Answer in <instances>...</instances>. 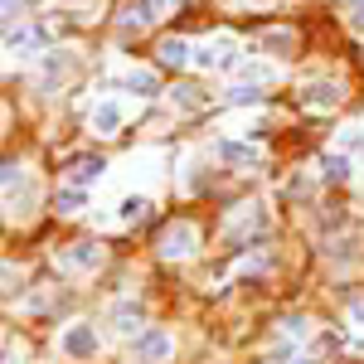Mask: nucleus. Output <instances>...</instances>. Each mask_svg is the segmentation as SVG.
Listing matches in <instances>:
<instances>
[{
    "label": "nucleus",
    "instance_id": "nucleus-8",
    "mask_svg": "<svg viewBox=\"0 0 364 364\" xmlns=\"http://www.w3.org/2000/svg\"><path fill=\"white\" fill-rule=\"evenodd\" d=\"M161 63H166V68H185V63H195V49H190L185 39H166V44H161Z\"/></svg>",
    "mask_w": 364,
    "mask_h": 364
},
{
    "label": "nucleus",
    "instance_id": "nucleus-19",
    "mask_svg": "<svg viewBox=\"0 0 364 364\" xmlns=\"http://www.w3.org/2000/svg\"><path fill=\"white\" fill-rule=\"evenodd\" d=\"M25 15V0H5V25H15Z\"/></svg>",
    "mask_w": 364,
    "mask_h": 364
},
{
    "label": "nucleus",
    "instance_id": "nucleus-17",
    "mask_svg": "<svg viewBox=\"0 0 364 364\" xmlns=\"http://www.w3.org/2000/svg\"><path fill=\"white\" fill-rule=\"evenodd\" d=\"M136 326H141V311H132V306H122V311H117V331H127V336H132Z\"/></svg>",
    "mask_w": 364,
    "mask_h": 364
},
{
    "label": "nucleus",
    "instance_id": "nucleus-13",
    "mask_svg": "<svg viewBox=\"0 0 364 364\" xmlns=\"http://www.w3.org/2000/svg\"><path fill=\"white\" fill-rule=\"evenodd\" d=\"M102 170H107L102 161H92V156H87V161H78V166H73V185H92Z\"/></svg>",
    "mask_w": 364,
    "mask_h": 364
},
{
    "label": "nucleus",
    "instance_id": "nucleus-16",
    "mask_svg": "<svg viewBox=\"0 0 364 364\" xmlns=\"http://www.w3.org/2000/svg\"><path fill=\"white\" fill-rule=\"evenodd\" d=\"M326 180H350V161L345 156H326Z\"/></svg>",
    "mask_w": 364,
    "mask_h": 364
},
{
    "label": "nucleus",
    "instance_id": "nucleus-5",
    "mask_svg": "<svg viewBox=\"0 0 364 364\" xmlns=\"http://www.w3.org/2000/svg\"><path fill=\"white\" fill-rule=\"evenodd\" d=\"M195 63H199V68H224V63H233V58H228V39H209V44H199Z\"/></svg>",
    "mask_w": 364,
    "mask_h": 364
},
{
    "label": "nucleus",
    "instance_id": "nucleus-22",
    "mask_svg": "<svg viewBox=\"0 0 364 364\" xmlns=\"http://www.w3.org/2000/svg\"><path fill=\"white\" fill-rule=\"evenodd\" d=\"M350 321H355V326H360V331H364V301H360V306H355V311H350Z\"/></svg>",
    "mask_w": 364,
    "mask_h": 364
},
{
    "label": "nucleus",
    "instance_id": "nucleus-6",
    "mask_svg": "<svg viewBox=\"0 0 364 364\" xmlns=\"http://www.w3.org/2000/svg\"><path fill=\"white\" fill-rule=\"evenodd\" d=\"M214 156L228 161V166H252L257 161V151L252 146H238V141H214Z\"/></svg>",
    "mask_w": 364,
    "mask_h": 364
},
{
    "label": "nucleus",
    "instance_id": "nucleus-10",
    "mask_svg": "<svg viewBox=\"0 0 364 364\" xmlns=\"http://www.w3.org/2000/svg\"><path fill=\"white\" fill-rule=\"evenodd\" d=\"M44 44V34L39 29H10V39H5V49L10 54H29V49H39Z\"/></svg>",
    "mask_w": 364,
    "mask_h": 364
},
{
    "label": "nucleus",
    "instance_id": "nucleus-4",
    "mask_svg": "<svg viewBox=\"0 0 364 364\" xmlns=\"http://www.w3.org/2000/svg\"><path fill=\"white\" fill-rule=\"evenodd\" d=\"M122 122H127V107H122V102H97V107H92V132H97V136H117Z\"/></svg>",
    "mask_w": 364,
    "mask_h": 364
},
{
    "label": "nucleus",
    "instance_id": "nucleus-20",
    "mask_svg": "<svg viewBox=\"0 0 364 364\" xmlns=\"http://www.w3.org/2000/svg\"><path fill=\"white\" fill-rule=\"evenodd\" d=\"M345 146H350V151H364V132H360V127L345 132Z\"/></svg>",
    "mask_w": 364,
    "mask_h": 364
},
{
    "label": "nucleus",
    "instance_id": "nucleus-23",
    "mask_svg": "<svg viewBox=\"0 0 364 364\" xmlns=\"http://www.w3.org/2000/svg\"><path fill=\"white\" fill-rule=\"evenodd\" d=\"M296 364H311V360H296Z\"/></svg>",
    "mask_w": 364,
    "mask_h": 364
},
{
    "label": "nucleus",
    "instance_id": "nucleus-9",
    "mask_svg": "<svg viewBox=\"0 0 364 364\" xmlns=\"http://www.w3.org/2000/svg\"><path fill=\"white\" fill-rule=\"evenodd\" d=\"M97 257H102L97 243H73V248L63 252V262H68V267H97Z\"/></svg>",
    "mask_w": 364,
    "mask_h": 364
},
{
    "label": "nucleus",
    "instance_id": "nucleus-21",
    "mask_svg": "<svg viewBox=\"0 0 364 364\" xmlns=\"http://www.w3.org/2000/svg\"><path fill=\"white\" fill-rule=\"evenodd\" d=\"M350 25L364 29V0H355V5H350Z\"/></svg>",
    "mask_w": 364,
    "mask_h": 364
},
{
    "label": "nucleus",
    "instance_id": "nucleus-12",
    "mask_svg": "<svg viewBox=\"0 0 364 364\" xmlns=\"http://www.w3.org/2000/svg\"><path fill=\"white\" fill-rule=\"evenodd\" d=\"M306 102H311V107H336V102H340V87L336 83H311L306 87Z\"/></svg>",
    "mask_w": 364,
    "mask_h": 364
},
{
    "label": "nucleus",
    "instance_id": "nucleus-1",
    "mask_svg": "<svg viewBox=\"0 0 364 364\" xmlns=\"http://www.w3.org/2000/svg\"><path fill=\"white\" fill-rule=\"evenodd\" d=\"M58 350H63L68 360H92V355H97V326H87V321L68 326V331L58 336Z\"/></svg>",
    "mask_w": 364,
    "mask_h": 364
},
{
    "label": "nucleus",
    "instance_id": "nucleus-7",
    "mask_svg": "<svg viewBox=\"0 0 364 364\" xmlns=\"http://www.w3.org/2000/svg\"><path fill=\"white\" fill-rule=\"evenodd\" d=\"M166 5H170V0H136V5L127 10V20H122V25H127V29L151 25V20H156V10H166Z\"/></svg>",
    "mask_w": 364,
    "mask_h": 364
},
{
    "label": "nucleus",
    "instance_id": "nucleus-11",
    "mask_svg": "<svg viewBox=\"0 0 364 364\" xmlns=\"http://www.w3.org/2000/svg\"><path fill=\"white\" fill-rule=\"evenodd\" d=\"M122 87H127V92H136V97H151V92H156V73H146V68H132V73L122 78Z\"/></svg>",
    "mask_w": 364,
    "mask_h": 364
},
{
    "label": "nucleus",
    "instance_id": "nucleus-15",
    "mask_svg": "<svg viewBox=\"0 0 364 364\" xmlns=\"http://www.w3.org/2000/svg\"><path fill=\"white\" fill-rule=\"evenodd\" d=\"M87 199H83V190L73 185V190H58V214H78Z\"/></svg>",
    "mask_w": 364,
    "mask_h": 364
},
{
    "label": "nucleus",
    "instance_id": "nucleus-3",
    "mask_svg": "<svg viewBox=\"0 0 364 364\" xmlns=\"http://www.w3.org/2000/svg\"><path fill=\"white\" fill-rule=\"evenodd\" d=\"M175 355V340L166 336V331H141L136 336V360L141 364H161Z\"/></svg>",
    "mask_w": 364,
    "mask_h": 364
},
{
    "label": "nucleus",
    "instance_id": "nucleus-14",
    "mask_svg": "<svg viewBox=\"0 0 364 364\" xmlns=\"http://www.w3.org/2000/svg\"><path fill=\"white\" fill-rule=\"evenodd\" d=\"M146 209H151V199H141V195L122 199V224H136V219H146Z\"/></svg>",
    "mask_w": 364,
    "mask_h": 364
},
{
    "label": "nucleus",
    "instance_id": "nucleus-2",
    "mask_svg": "<svg viewBox=\"0 0 364 364\" xmlns=\"http://www.w3.org/2000/svg\"><path fill=\"white\" fill-rule=\"evenodd\" d=\"M195 243H199L195 224H185V219H180V224H170L166 233H161V257H170V262H175V257H190Z\"/></svg>",
    "mask_w": 364,
    "mask_h": 364
},
{
    "label": "nucleus",
    "instance_id": "nucleus-18",
    "mask_svg": "<svg viewBox=\"0 0 364 364\" xmlns=\"http://www.w3.org/2000/svg\"><path fill=\"white\" fill-rule=\"evenodd\" d=\"M170 97H175L180 107H199V87H175Z\"/></svg>",
    "mask_w": 364,
    "mask_h": 364
}]
</instances>
